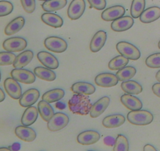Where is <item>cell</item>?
<instances>
[{
    "mask_svg": "<svg viewBox=\"0 0 160 151\" xmlns=\"http://www.w3.org/2000/svg\"><path fill=\"white\" fill-rule=\"evenodd\" d=\"M156 80H157V81H159V82H160V70L157 72V73H156Z\"/></svg>",
    "mask_w": 160,
    "mask_h": 151,
    "instance_id": "47",
    "label": "cell"
},
{
    "mask_svg": "<svg viewBox=\"0 0 160 151\" xmlns=\"http://www.w3.org/2000/svg\"><path fill=\"white\" fill-rule=\"evenodd\" d=\"M145 64L150 68H160V53L150 55L145 60Z\"/></svg>",
    "mask_w": 160,
    "mask_h": 151,
    "instance_id": "37",
    "label": "cell"
},
{
    "mask_svg": "<svg viewBox=\"0 0 160 151\" xmlns=\"http://www.w3.org/2000/svg\"><path fill=\"white\" fill-rule=\"evenodd\" d=\"M117 75L111 73H102L95 77V82L97 86L103 88H110L117 86L118 83Z\"/></svg>",
    "mask_w": 160,
    "mask_h": 151,
    "instance_id": "10",
    "label": "cell"
},
{
    "mask_svg": "<svg viewBox=\"0 0 160 151\" xmlns=\"http://www.w3.org/2000/svg\"><path fill=\"white\" fill-rule=\"evenodd\" d=\"M113 151H129V142L126 136L118 135L115 139Z\"/></svg>",
    "mask_w": 160,
    "mask_h": 151,
    "instance_id": "35",
    "label": "cell"
},
{
    "mask_svg": "<svg viewBox=\"0 0 160 151\" xmlns=\"http://www.w3.org/2000/svg\"><path fill=\"white\" fill-rule=\"evenodd\" d=\"M3 1H6V0H3Z\"/></svg>",
    "mask_w": 160,
    "mask_h": 151,
    "instance_id": "52",
    "label": "cell"
},
{
    "mask_svg": "<svg viewBox=\"0 0 160 151\" xmlns=\"http://www.w3.org/2000/svg\"><path fill=\"white\" fill-rule=\"evenodd\" d=\"M152 89L153 93H154L156 96L159 97L160 98V82L156 83V84L153 85Z\"/></svg>",
    "mask_w": 160,
    "mask_h": 151,
    "instance_id": "41",
    "label": "cell"
},
{
    "mask_svg": "<svg viewBox=\"0 0 160 151\" xmlns=\"http://www.w3.org/2000/svg\"><path fill=\"white\" fill-rule=\"evenodd\" d=\"M100 139V134L96 131H84L78 136L77 140L81 145H92Z\"/></svg>",
    "mask_w": 160,
    "mask_h": 151,
    "instance_id": "15",
    "label": "cell"
},
{
    "mask_svg": "<svg viewBox=\"0 0 160 151\" xmlns=\"http://www.w3.org/2000/svg\"><path fill=\"white\" fill-rule=\"evenodd\" d=\"M15 134L17 137L24 142H32L37 137L34 129L28 126L20 125L15 128Z\"/></svg>",
    "mask_w": 160,
    "mask_h": 151,
    "instance_id": "17",
    "label": "cell"
},
{
    "mask_svg": "<svg viewBox=\"0 0 160 151\" xmlns=\"http://www.w3.org/2000/svg\"><path fill=\"white\" fill-rule=\"evenodd\" d=\"M5 97H6V96H5L4 92H3L2 89L0 88V103H1V102H2L3 100H5Z\"/></svg>",
    "mask_w": 160,
    "mask_h": 151,
    "instance_id": "45",
    "label": "cell"
},
{
    "mask_svg": "<svg viewBox=\"0 0 160 151\" xmlns=\"http://www.w3.org/2000/svg\"><path fill=\"white\" fill-rule=\"evenodd\" d=\"M38 109L35 107H28L23 112L21 117V123L24 126H30L37 121L38 117Z\"/></svg>",
    "mask_w": 160,
    "mask_h": 151,
    "instance_id": "21",
    "label": "cell"
},
{
    "mask_svg": "<svg viewBox=\"0 0 160 151\" xmlns=\"http://www.w3.org/2000/svg\"><path fill=\"white\" fill-rule=\"evenodd\" d=\"M0 151H12V150L10 148H8V147H1Z\"/></svg>",
    "mask_w": 160,
    "mask_h": 151,
    "instance_id": "48",
    "label": "cell"
},
{
    "mask_svg": "<svg viewBox=\"0 0 160 151\" xmlns=\"http://www.w3.org/2000/svg\"><path fill=\"white\" fill-rule=\"evenodd\" d=\"M34 74L37 78L46 81H52L56 78V73L51 69H48L47 67H35L34 70Z\"/></svg>",
    "mask_w": 160,
    "mask_h": 151,
    "instance_id": "27",
    "label": "cell"
},
{
    "mask_svg": "<svg viewBox=\"0 0 160 151\" xmlns=\"http://www.w3.org/2000/svg\"><path fill=\"white\" fill-rule=\"evenodd\" d=\"M143 151H157V150L152 145H151V144H146L144 147Z\"/></svg>",
    "mask_w": 160,
    "mask_h": 151,
    "instance_id": "43",
    "label": "cell"
},
{
    "mask_svg": "<svg viewBox=\"0 0 160 151\" xmlns=\"http://www.w3.org/2000/svg\"><path fill=\"white\" fill-rule=\"evenodd\" d=\"M28 45V42L24 39L20 37H13L7 39L3 42L2 47L6 51L10 53L21 52L24 50Z\"/></svg>",
    "mask_w": 160,
    "mask_h": 151,
    "instance_id": "6",
    "label": "cell"
},
{
    "mask_svg": "<svg viewBox=\"0 0 160 151\" xmlns=\"http://www.w3.org/2000/svg\"><path fill=\"white\" fill-rule=\"evenodd\" d=\"M90 4L91 7L97 9V10H102L106 8V0H88Z\"/></svg>",
    "mask_w": 160,
    "mask_h": 151,
    "instance_id": "40",
    "label": "cell"
},
{
    "mask_svg": "<svg viewBox=\"0 0 160 151\" xmlns=\"http://www.w3.org/2000/svg\"><path fill=\"white\" fill-rule=\"evenodd\" d=\"M134 25L133 17L130 16L122 17L117 20H113L111 23V28L116 32H122L129 30Z\"/></svg>",
    "mask_w": 160,
    "mask_h": 151,
    "instance_id": "13",
    "label": "cell"
},
{
    "mask_svg": "<svg viewBox=\"0 0 160 151\" xmlns=\"http://www.w3.org/2000/svg\"><path fill=\"white\" fill-rule=\"evenodd\" d=\"M17 56L10 52L0 53V66H9L13 64Z\"/></svg>",
    "mask_w": 160,
    "mask_h": 151,
    "instance_id": "36",
    "label": "cell"
},
{
    "mask_svg": "<svg viewBox=\"0 0 160 151\" xmlns=\"http://www.w3.org/2000/svg\"><path fill=\"white\" fill-rule=\"evenodd\" d=\"M122 104L130 111H138L143 107L142 101L136 96H131V94H124L120 97Z\"/></svg>",
    "mask_w": 160,
    "mask_h": 151,
    "instance_id": "18",
    "label": "cell"
},
{
    "mask_svg": "<svg viewBox=\"0 0 160 151\" xmlns=\"http://www.w3.org/2000/svg\"><path fill=\"white\" fill-rule=\"evenodd\" d=\"M121 89L123 92L131 95H138L143 90L142 85L138 83L137 81H131V80L123 81L121 84Z\"/></svg>",
    "mask_w": 160,
    "mask_h": 151,
    "instance_id": "30",
    "label": "cell"
},
{
    "mask_svg": "<svg viewBox=\"0 0 160 151\" xmlns=\"http://www.w3.org/2000/svg\"><path fill=\"white\" fill-rule=\"evenodd\" d=\"M67 4V0H48L42 5L43 10L45 12H54L65 7Z\"/></svg>",
    "mask_w": 160,
    "mask_h": 151,
    "instance_id": "31",
    "label": "cell"
},
{
    "mask_svg": "<svg viewBox=\"0 0 160 151\" xmlns=\"http://www.w3.org/2000/svg\"><path fill=\"white\" fill-rule=\"evenodd\" d=\"M145 0H133L131 6V14L133 18H138L145 10Z\"/></svg>",
    "mask_w": 160,
    "mask_h": 151,
    "instance_id": "34",
    "label": "cell"
},
{
    "mask_svg": "<svg viewBox=\"0 0 160 151\" xmlns=\"http://www.w3.org/2000/svg\"><path fill=\"white\" fill-rule=\"evenodd\" d=\"M4 88L8 95L13 100H18L22 96V89L20 84L12 78H8L5 80Z\"/></svg>",
    "mask_w": 160,
    "mask_h": 151,
    "instance_id": "9",
    "label": "cell"
},
{
    "mask_svg": "<svg viewBox=\"0 0 160 151\" xmlns=\"http://www.w3.org/2000/svg\"><path fill=\"white\" fill-rule=\"evenodd\" d=\"M160 17V8L159 6H152L145 9L140 16L142 23H149L157 20Z\"/></svg>",
    "mask_w": 160,
    "mask_h": 151,
    "instance_id": "20",
    "label": "cell"
},
{
    "mask_svg": "<svg viewBox=\"0 0 160 151\" xmlns=\"http://www.w3.org/2000/svg\"><path fill=\"white\" fill-rule=\"evenodd\" d=\"M44 45L49 51L56 53H63L67 49V42L64 39L56 36H51L45 39Z\"/></svg>",
    "mask_w": 160,
    "mask_h": 151,
    "instance_id": "5",
    "label": "cell"
},
{
    "mask_svg": "<svg viewBox=\"0 0 160 151\" xmlns=\"http://www.w3.org/2000/svg\"><path fill=\"white\" fill-rule=\"evenodd\" d=\"M9 148L12 150V151H18L20 148V145L19 143H14L13 145L11 147H9Z\"/></svg>",
    "mask_w": 160,
    "mask_h": 151,
    "instance_id": "44",
    "label": "cell"
},
{
    "mask_svg": "<svg viewBox=\"0 0 160 151\" xmlns=\"http://www.w3.org/2000/svg\"><path fill=\"white\" fill-rule=\"evenodd\" d=\"M68 107L73 114L87 115L90 113L92 104L88 96L74 94L69 100Z\"/></svg>",
    "mask_w": 160,
    "mask_h": 151,
    "instance_id": "1",
    "label": "cell"
},
{
    "mask_svg": "<svg viewBox=\"0 0 160 151\" xmlns=\"http://www.w3.org/2000/svg\"><path fill=\"white\" fill-rule=\"evenodd\" d=\"M128 63H129V59L120 55V56H117L114 57L113 59L111 60L108 66H109V68L110 70H119L120 69L123 68L124 67H126V65L128 64Z\"/></svg>",
    "mask_w": 160,
    "mask_h": 151,
    "instance_id": "33",
    "label": "cell"
},
{
    "mask_svg": "<svg viewBox=\"0 0 160 151\" xmlns=\"http://www.w3.org/2000/svg\"><path fill=\"white\" fill-rule=\"evenodd\" d=\"M117 49L122 56L131 60H137L140 58L141 53L135 45L128 42H120L117 44Z\"/></svg>",
    "mask_w": 160,
    "mask_h": 151,
    "instance_id": "3",
    "label": "cell"
},
{
    "mask_svg": "<svg viewBox=\"0 0 160 151\" xmlns=\"http://www.w3.org/2000/svg\"><path fill=\"white\" fill-rule=\"evenodd\" d=\"M37 56L38 60L47 68L55 70L59 67V61H58L57 58L48 52H39Z\"/></svg>",
    "mask_w": 160,
    "mask_h": 151,
    "instance_id": "16",
    "label": "cell"
},
{
    "mask_svg": "<svg viewBox=\"0 0 160 151\" xmlns=\"http://www.w3.org/2000/svg\"><path fill=\"white\" fill-rule=\"evenodd\" d=\"M125 13V9L122 6H114L107 8L102 13V19L105 21H113L120 17H123Z\"/></svg>",
    "mask_w": 160,
    "mask_h": 151,
    "instance_id": "12",
    "label": "cell"
},
{
    "mask_svg": "<svg viewBox=\"0 0 160 151\" xmlns=\"http://www.w3.org/2000/svg\"><path fill=\"white\" fill-rule=\"evenodd\" d=\"M124 116L122 114H112L107 116L102 121L103 126L108 128H118L123 125L125 122Z\"/></svg>",
    "mask_w": 160,
    "mask_h": 151,
    "instance_id": "24",
    "label": "cell"
},
{
    "mask_svg": "<svg viewBox=\"0 0 160 151\" xmlns=\"http://www.w3.org/2000/svg\"><path fill=\"white\" fill-rule=\"evenodd\" d=\"M41 18L45 24L55 28H61L63 24V20L62 19V17H59L57 14L52 13H45L42 14Z\"/></svg>",
    "mask_w": 160,
    "mask_h": 151,
    "instance_id": "22",
    "label": "cell"
},
{
    "mask_svg": "<svg viewBox=\"0 0 160 151\" xmlns=\"http://www.w3.org/2000/svg\"><path fill=\"white\" fill-rule=\"evenodd\" d=\"M88 151H93V150H88Z\"/></svg>",
    "mask_w": 160,
    "mask_h": 151,
    "instance_id": "53",
    "label": "cell"
},
{
    "mask_svg": "<svg viewBox=\"0 0 160 151\" xmlns=\"http://www.w3.org/2000/svg\"><path fill=\"white\" fill-rule=\"evenodd\" d=\"M65 95V92L62 89H55L45 92L42 96V100L47 102L48 103L58 102L63 98Z\"/></svg>",
    "mask_w": 160,
    "mask_h": 151,
    "instance_id": "28",
    "label": "cell"
},
{
    "mask_svg": "<svg viewBox=\"0 0 160 151\" xmlns=\"http://www.w3.org/2000/svg\"><path fill=\"white\" fill-rule=\"evenodd\" d=\"M110 103V99L108 96H103L92 105L90 111V116L92 118H96L105 112Z\"/></svg>",
    "mask_w": 160,
    "mask_h": 151,
    "instance_id": "14",
    "label": "cell"
},
{
    "mask_svg": "<svg viewBox=\"0 0 160 151\" xmlns=\"http://www.w3.org/2000/svg\"><path fill=\"white\" fill-rule=\"evenodd\" d=\"M39 1H44V2H46V1H48V0H39Z\"/></svg>",
    "mask_w": 160,
    "mask_h": 151,
    "instance_id": "50",
    "label": "cell"
},
{
    "mask_svg": "<svg viewBox=\"0 0 160 151\" xmlns=\"http://www.w3.org/2000/svg\"><path fill=\"white\" fill-rule=\"evenodd\" d=\"M71 91L74 94L89 96L95 92V87L91 83L77 82L71 86Z\"/></svg>",
    "mask_w": 160,
    "mask_h": 151,
    "instance_id": "23",
    "label": "cell"
},
{
    "mask_svg": "<svg viewBox=\"0 0 160 151\" xmlns=\"http://www.w3.org/2000/svg\"><path fill=\"white\" fill-rule=\"evenodd\" d=\"M69 121L70 120L67 114L58 112L54 114L52 118L48 121L47 127L49 131L57 132L67 127L69 123Z\"/></svg>",
    "mask_w": 160,
    "mask_h": 151,
    "instance_id": "4",
    "label": "cell"
},
{
    "mask_svg": "<svg viewBox=\"0 0 160 151\" xmlns=\"http://www.w3.org/2000/svg\"><path fill=\"white\" fill-rule=\"evenodd\" d=\"M85 7L84 0H73L67 9V16L72 20H78L83 15Z\"/></svg>",
    "mask_w": 160,
    "mask_h": 151,
    "instance_id": "8",
    "label": "cell"
},
{
    "mask_svg": "<svg viewBox=\"0 0 160 151\" xmlns=\"http://www.w3.org/2000/svg\"><path fill=\"white\" fill-rule=\"evenodd\" d=\"M40 96V92L36 89H30L23 92L19 99V103L23 107H28L38 101Z\"/></svg>",
    "mask_w": 160,
    "mask_h": 151,
    "instance_id": "11",
    "label": "cell"
},
{
    "mask_svg": "<svg viewBox=\"0 0 160 151\" xmlns=\"http://www.w3.org/2000/svg\"><path fill=\"white\" fill-rule=\"evenodd\" d=\"M12 10H13V6L10 2L3 1V0L0 1V17L9 15L12 12Z\"/></svg>",
    "mask_w": 160,
    "mask_h": 151,
    "instance_id": "38",
    "label": "cell"
},
{
    "mask_svg": "<svg viewBox=\"0 0 160 151\" xmlns=\"http://www.w3.org/2000/svg\"><path fill=\"white\" fill-rule=\"evenodd\" d=\"M128 120L132 125L143 126L152 122L153 115L151 112L145 110L131 111L128 114Z\"/></svg>",
    "mask_w": 160,
    "mask_h": 151,
    "instance_id": "2",
    "label": "cell"
},
{
    "mask_svg": "<svg viewBox=\"0 0 160 151\" xmlns=\"http://www.w3.org/2000/svg\"><path fill=\"white\" fill-rule=\"evenodd\" d=\"M24 23L25 19L23 17H18L13 19L12 21H10L6 25L4 31L5 34L6 35H12V34H16L23 28Z\"/></svg>",
    "mask_w": 160,
    "mask_h": 151,
    "instance_id": "25",
    "label": "cell"
},
{
    "mask_svg": "<svg viewBox=\"0 0 160 151\" xmlns=\"http://www.w3.org/2000/svg\"><path fill=\"white\" fill-rule=\"evenodd\" d=\"M0 81H1V72H0Z\"/></svg>",
    "mask_w": 160,
    "mask_h": 151,
    "instance_id": "51",
    "label": "cell"
},
{
    "mask_svg": "<svg viewBox=\"0 0 160 151\" xmlns=\"http://www.w3.org/2000/svg\"><path fill=\"white\" fill-rule=\"evenodd\" d=\"M56 107H57L59 108V109H60V110H62V109H64V108H65V105H64V104L61 105L60 103H58V104H56Z\"/></svg>",
    "mask_w": 160,
    "mask_h": 151,
    "instance_id": "46",
    "label": "cell"
},
{
    "mask_svg": "<svg viewBox=\"0 0 160 151\" xmlns=\"http://www.w3.org/2000/svg\"><path fill=\"white\" fill-rule=\"evenodd\" d=\"M136 72H137V70H136L135 67L128 66V67H124L123 68L117 70L116 75L118 78L119 81H127L134 78L136 75Z\"/></svg>",
    "mask_w": 160,
    "mask_h": 151,
    "instance_id": "32",
    "label": "cell"
},
{
    "mask_svg": "<svg viewBox=\"0 0 160 151\" xmlns=\"http://www.w3.org/2000/svg\"><path fill=\"white\" fill-rule=\"evenodd\" d=\"M38 109L42 118L45 122H48L50 119L54 115V110L52 107L51 105L47 102L42 100L38 104Z\"/></svg>",
    "mask_w": 160,
    "mask_h": 151,
    "instance_id": "29",
    "label": "cell"
},
{
    "mask_svg": "<svg viewBox=\"0 0 160 151\" xmlns=\"http://www.w3.org/2000/svg\"><path fill=\"white\" fill-rule=\"evenodd\" d=\"M158 47H159V49H160V41L159 42V43H158Z\"/></svg>",
    "mask_w": 160,
    "mask_h": 151,
    "instance_id": "49",
    "label": "cell"
},
{
    "mask_svg": "<svg viewBox=\"0 0 160 151\" xmlns=\"http://www.w3.org/2000/svg\"><path fill=\"white\" fill-rule=\"evenodd\" d=\"M23 9L28 13H32L36 8L35 0H20Z\"/></svg>",
    "mask_w": 160,
    "mask_h": 151,
    "instance_id": "39",
    "label": "cell"
},
{
    "mask_svg": "<svg viewBox=\"0 0 160 151\" xmlns=\"http://www.w3.org/2000/svg\"><path fill=\"white\" fill-rule=\"evenodd\" d=\"M104 142L108 146H114V143H115V140L111 136H107L106 138H105Z\"/></svg>",
    "mask_w": 160,
    "mask_h": 151,
    "instance_id": "42",
    "label": "cell"
},
{
    "mask_svg": "<svg viewBox=\"0 0 160 151\" xmlns=\"http://www.w3.org/2000/svg\"><path fill=\"white\" fill-rule=\"evenodd\" d=\"M107 39V34L104 31H98L95 34L90 43V50L92 53H97L105 45Z\"/></svg>",
    "mask_w": 160,
    "mask_h": 151,
    "instance_id": "19",
    "label": "cell"
},
{
    "mask_svg": "<svg viewBox=\"0 0 160 151\" xmlns=\"http://www.w3.org/2000/svg\"><path fill=\"white\" fill-rule=\"evenodd\" d=\"M34 57V53L31 50H26L24 52H22L21 53L18 55L16 57L15 61H14L13 66L14 68H22L30 64Z\"/></svg>",
    "mask_w": 160,
    "mask_h": 151,
    "instance_id": "26",
    "label": "cell"
},
{
    "mask_svg": "<svg viewBox=\"0 0 160 151\" xmlns=\"http://www.w3.org/2000/svg\"><path fill=\"white\" fill-rule=\"evenodd\" d=\"M10 75L13 79L23 84H32L36 80L35 75L26 69L14 68Z\"/></svg>",
    "mask_w": 160,
    "mask_h": 151,
    "instance_id": "7",
    "label": "cell"
}]
</instances>
